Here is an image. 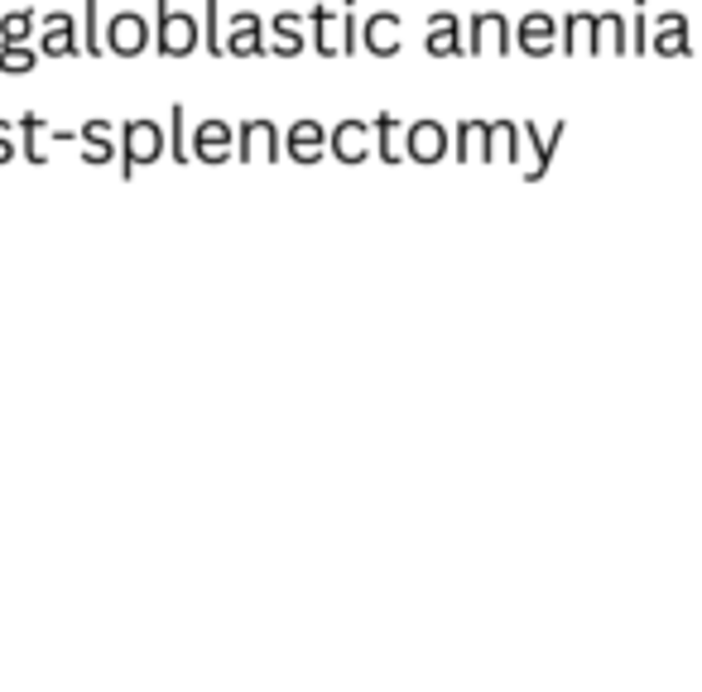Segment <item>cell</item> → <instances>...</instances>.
<instances>
[{"instance_id":"obj_1","label":"cell","mask_w":702,"mask_h":692,"mask_svg":"<svg viewBox=\"0 0 702 692\" xmlns=\"http://www.w3.org/2000/svg\"><path fill=\"white\" fill-rule=\"evenodd\" d=\"M405 154H409V160H419V164L443 160V154H447V136H443L438 120H419V126H409V144H405Z\"/></svg>"},{"instance_id":"obj_2","label":"cell","mask_w":702,"mask_h":692,"mask_svg":"<svg viewBox=\"0 0 702 692\" xmlns=\"http://www.w3.org/2000/svg\"><path fill=\"white\" fill-rule=\"evenodd\" d=\"M366 144H371V126H366V120H342V126L332 130V154L342 164H361V160H366Z\"/></svg>"},{"instance_id":"obj_3","label":"cell","mask_w":702,"mask_h":692,"mask_svg":"<svg viewBox=\"0 0 702 692\" xmlns=\"http://www.w3.org/2000/svg\"><path fill=\"white\" fill-rule=\"evenodd\" d=\"M289 154H294L299 164L323 160V126L318 120H299V126L289 130Z\"/></svg>"},{"instance_id":"obj_4","label":"cell","mask_w":702,"mask_h":692,"mask_svg":"<svg viewBox=\"0 0 702 692\" xmlns=\"http://www.w3.org/2000/svg\"><path fill=\"white\" fill-rule=\"evenodd\" d=\"M241 150L246 154L260 150V160H280V130H274L270 120H250V126L241 130Z\"/></svg>"},{"instance_id":"obj_5","label":"cell","mask_w":702,"mask_h":692,"mask_svg":"<svg viewBox=\"0 0 702 692\" xmlns=\"http://www.w3.org/2000/svg\"><path fill=\"white\" fill-rule=\"evenodd\" d=\"M505 34H511V30H505V20L501 15H477V20H471V54H481V48H501V54H505V48H511V39H505Z\"/></svg>"},{"instance_id":"obj_6","label":"cell","mask_w":702,"mask_h":692,"mask_svg":"<svg viewBox=\"0 0 702 692\" xmlns=\"http://www.w3.org/2000/svg\"><path fill=\"white\" fill-rule=\"evenodd\" d=\"M519 48H525V54H553V20L529 15L519 24Z\"/></svg>"},{"instance_id":"obj_7","label":"cell","mask_w":702,"mask_h":692,"mask_svg":"<svg viewBox=\"0 0 702 692\" xmlns=\"http://www.w3.org/2000/svg\"><path fill=\"white\" fill-rule=\"evenodd\" d=\"M429 54H433V58H453V54H463V44H457V20H453V15L429 20Z\"/></svg>"},{"instance_id":"obj_8","label":"cell","mask_w":702,"mask_h":692,"mask_svg":"<svg viewBox=\"0 0 702 692\" xmlns=\"http://www.w3.org/2000/svg\"><path fill=\"white\" fill-rule=\"evenodd\" d=\"M487 150H491V126L487 120H467V126L457 130V160H471V154L487 160Z\"/></svg>"},{"instance_id":"obj_9","label":"cell","mask_w":702,"mask_h":692,"mask_svg":"<svg viewBox=\"0 0 702 692\" xmlns=\"http://www.w3.org/2000/svg\"><path fill=\"white\" fill-rule=\"evenodd\" d=\"M366 48L371 54H395L399 48V20L395 15H375L366 24Z\"/></svg>"},{"instance_id":"obj_10","label":"cell","mask_w":702,"mask_h":692,"mask_svg":"<svg viewBox=\"0 0 702 692\" xmlns=\"http://www.w3.org/2000/svg\"><path fill=\"white\" fill-rule=\"evenodd\" d=\"M232 54H270V44H260V20L256 15H241L232 30Z\"/></svg>"},{"instance_id":"obj_11","label":"cell","mask_w":702,"mask_h":692,"mask_svg":"<svg viewBox=\"0 0 702 692\" xmlns=\"http://www.w3.org/2000/svg\"><path fill=\"white\" fill-rule=\"evenodd\" d=\"M659 54H688V39H683V20L679 15H659V39H655Z\"/></svg>"},{"instance_id":"obj_12","label":"cell","mask_w":702,"mask_h":692,"mask_svg":"<svg viewBox=\"0 0 702 692\" xmlns=\"http://www.w3.org/2000/svg\"><path fill=\"white\" fill-rule=\"evenodd\" d=\"M226 140H232V136H226V126H222V120H212V126L198 130V154H202V160H226Z\"/></svg>"},{"instance_id":"obj_13","label":"cell","mask_w":702,"mask_h":692,"mask_svg":"<svg viewBox=\"0 0 702 692\" xmlns=\"http://www.w3.org/2000/svg\"><path fill=\"white\" fill-rule=\"evenodd\" d=\"M274 34H280V39L270 44V54H284V58H294L299 48H304V39H299V30H294V15H280V20H274Z\"/></svg>"},{"instance_id":"obj_14","label":"cell","mask_w":702,"mask_h":692,"mask_svg":"<svg viewBox=\"0 0 702 692\" xmlns=\"http://www.w3.org/2000/svg\"><path fill=\"white\" fill-rule=\"evenodd\" d=\"M563 34H568L563 54H583V48H592V39H587V34H592V15H573V20L563 24Z\"/></svg>"},{"instance_id":"obj_15","label":"cell","mask_w":702,"mask_h":692,"mask_svg":"<svg viewBox=\"0 0 702 692\" xmlns=\"http://www.w3.org/2000/svg\"><path fill=\"white\" fill-rule=\"evenodd\" d=\"M192 48V24L188 20H164V54H188Z\"/></svg>"},{"instance_id":"obj_16","label":"cell","mask_w":702,"mask_h":692,"mask_svg":"<svg viewBox=\"0 0 702 692\" xmlns=\"http://www.w3.org/2000/svg\"><path fill=\"white\" fill-rule=\"evenodd\" d=\"M375 130H381V160L399 164V140H395V116H375Z\"/></svg>"},{"instance_id":"obj_17","label":"cell","mask_w":702,"mask_h":692,"mask_svg":"<svg viewBox=\"0 0 702 692\" xmlns=\"http://www.w3.org/2000/svg\"><path fill=\"white\" fill-rule=\"evenodd\" d=\"M116 44H120V48H140V24H136V20L116 24Z\"/></svg>"}]
</instances>
